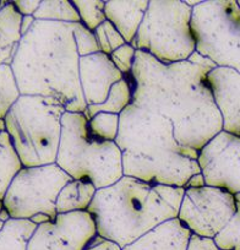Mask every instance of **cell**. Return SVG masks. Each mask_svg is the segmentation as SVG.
<instances>
[{
  "label": "cell",
  "instance_id": "1",
  "mask_svg": "<svg viewBox=\"0 0 240 250\" xmlns=\"http://www.w3.org/2000/svg\"><path fill=\"white\" fill-rule=\"evenodd\" d=\"M216 68L212 60L198 52L185 62L165 65L136 50L133 103L167 118L178 143L200 151L223 130L222 115L207 81L208 73Z\"/></svg>",
  "mask_w": 240,
  "mask_h": 250
},
{
  "label": "cell",
  "instance_id": "2",
  "mask_svg": "<svg viewBox=\"0 0 240 250\" xmlns=\"http://www.w3.org/2000/svg\"><path fill=\"white\" fill-rule=\"evenodd\" d=\"M74 26L36 20L21 38L10 66L22 96L52 97L66 112L85 113L88 105L80 83Z\"/></svg>",
  "mask_w": 240,
  "mask_h": 250
},
{
  "label": "cell",
  "instance_id": "3",
  "mask_svg": "<svg viewBox=\"0 0 240 250\" xmlns=\"http://www.w3.org/2000/svg\"><path fill=\"white\" fill-rule=\"evenodd\" d=\"M120 118L115 140L123 153L124 175L152 184L185 188L199 174V151L184 147L172 122L131 102Z\"/></svg>",
  "mask_w": 240,
  "mask_h": 250
},
{
  "label": "cell",
  "instance_id": "4",
  "mask_svg": "<svg viewBox=\"0 0 240 250\" xmlns=\"http://www.w3.org/2000/svg\"><path fill=\"white\" fill-rule=\"evenodd\" d=\"M185 188L152 184L124 175L96 193L87 212L97 234L123 249L167 221L178 218Z\"/></svg>",
  "mask_w": 240,
  "mask_h": 250
},
{
  "label": "cell",
  "instance_id": "5",
  "mask_svg": "<svg viewBox=\"0 0 240 250\" xmlns=\"http://www.w3.org/2000/svg\"><path fill=\"white\" fill-rule=\"evenodd\" d=\"M57 165L73 179L87 180L97 190L124 177L123 153L115 141L95 138L83 113L65 112Z\"/></svg>",
  "mask_w": 240,
  "mask_h": 250
},
{
  "label": "cell",
  "instance_id": "6",
  "mask_svg": "<svg viewBox=\"0 0 240 250\" xmlns=\"http://www.w3.org/2000/svg\"><path fill=\"white\" fill-rule=\"evenodd\" d=\"M65 108L43 96H20L5 117L6 133L23 167L53 165L59 151Z\"/></svg>",
  "mask_w": 240,
  "mask_h": 250
},
{
  "label": "cell",
  "instance_id": "7",
  "mask_svg": "<svg viewBox=\"0 0 240 250\" xmlns=\"http://www.w3.org/2000/svg\"><path fill=\"white\" fill-rule=\"evenodd\" d=\"M191 20L193 8L186 1L153 0L131 45L165 65L185 62L196 52Z\"/></svg>",
  "mask_w": 240,
  "mask_h": 250
},
{
  "label": "cell",
  "instance_id": "8",
  "mask_svg": "<svg viewBox=\"0 0 240 250\" xmlns=\"http://www.w3.org/2000/svg\"><path fill=\"white\" fill-rule=\"evenodd\" d=\"M196 52L217 68L240 74V8L237 1H201L191 20Z\"/></svg>",
  "mask_w": 240,
  "mask_h": 250
},
{
  "label": "cell",
  "instance_id": "9",
  "mask_svg": "<svg viewBox=\"0 0 240 250\" xmlns=\"http://www.w3.org/2000/svg\"><path fill=\"white\" fill-rule=\"evenodd\" d=\"M73 178L57 163L38 167H23L11 182L3 203L11 218L31 220L44 213L57 217V198Z\"/></svg>",
  "mask_w": 240,
  "mask_h": 250
},
{
  "label": "cell",
  "instance_id": "10",
  "mask_svg": "<svg viewBox=\"0 0 240 250\" xmlns=\"http://www.w3.org/2000/svg\"><path fill=\"white\" fill-rule=\"evenodd\" d=\"M235 195L213 187L185 189L178 218L191 234L215 239L235 213Z\"/></svg>",
  "mask_w": 240,
  "mask_h": 250
},
{
  "label": "cell",
  "instance_id": "11",
  "mask_svg": "<svg viewBox=\"0 0 240 250\" xmlns=\"http://www.w3.org/2000/svg\"><path fill=\"white\" fill-rule=\"evenodd\" d=\"M198 163L207 187L240 193V138L222 130L199 151Z\"/></svg>",
  "mask_w": 240,
  "mask_h": 250
},
{
  "label": "cell",
  "instance_id": "12",
  "mask_svg": "<svg viewBox=\"0 0 240 250\" xmlns=\"http://www.w3.org/2000/svg\"><path fill=\"white\" fill-rule=\"evenodd\" d=\"M96 235L95 220L87 211L60 213L36 228L27 250H85Z\"/></svg>",
  "mask_w": 240,
  "mask_h": 250
},
{
  "label": "cell",
  "instance_id": "13",
  "mask_svg": "<svg viewBox=\"0 0 240 250\" xmlns=\"http://www.w3.org/2000/svg\"><path fill=\"white\" fill-rule=\"evenodd\" d=\"M79 75L87 105H97L104 102L113 85L124 78L115 68L109 55L100 52L80 57Z\"/></svg>",
  "mask_w": 240,
  "mask_h": 250
},
{
  "label": "cell",
  "instance_id": "14",
  "mask_svg": "<svg viewBox=\"0 0 240 250\" xmlns=\"http://www.w3.org/2000/svg\"><path fill=\"white\" fill-rule=\"evenodd\" d=\"M216 105L222 115L223 130L240 138V74L216 68L207 75Z\"/></svg>",
  "mask_w": 240,
  "mask_h": 250
},
{
  "label": "cell",
  "instance_id": "15",
  "mask_svg": "<svg viewBox=\"0 0 240 250\" xmlns=\"http://www.w3.org/2000/svg\"><path fill=\"white\" fill-rule=\"evenodd\" d=\"M191 232L179 218L167 221L121 250H186Z\"/></svg>",
  "mask_w": 240,
  "mask_h": 250
},
{
  "label": "cell",
  "instance_id": "16",
  "mask_svg": "<svg viewBox=\"0 0 240 250\" xmlns=\"http://www.w3.org/2000/svg\"><path fill=\"white\" fill-rule=\"evenodd\" d=\"M150 1H105V18L128 44L135 40Z\"/></svg>",
  "mask_w": 240,
  "mask_h": 250
},
{
  "label": "cell",
  "instance_id": "17",
  "mask_svg": "<svg viewBox=\"0 0 240 250\" xmlns=\"http://www.w3.org/2000/svg\"><path fill=\"white\" fill-rule=\"evenodd\" d=\"M22 15L11 1L0 11V65H11L21 38Z\"/></svg>",
  "mask_w": 240,
  "mask_h": 250
},
{
  "label": "cell",
  "instance_id": "18",
  "mask_svg": "<svg viewBox=\"0 0 240 250\" xmlns=\"http://www.w3.org/2000/svg\"><path fill=\"white\" fill-rule=\"evenodd\" d=\"M97 189L87 180L71 179L61 189L57 198V213H70L87 211L95 199Z\"/></svg>",
  "mask_w": 240,
  "mask_h": 250
},
{
  "label": "cell",
  "instance_id": "19",
  "mask_svg": "<svg viewBox=\"0 0 240 250\" xmlns=\"http://www.w3.org/2000/svg\"><path fill=\"white\" fill-rule=\"evenodd\" d=\"M133 102V78L124 76L120 81L113 85L107 100L97 105H88L83 114L91 119L98 113H112L120 115Z\"/></svg>",
  "mask_w": 240,
  "mask_h": 250
},
{
  "label": "cell",
  "instance_id": "20",
  "mask_svg": "<svg viewBox=\"0 0 240 250\" xmlns=\"http://www.w3.org/2000/svg\"><path fill=\"white\" fill-rule=\"evenodd\" d=\"M22 168L23 165L9 134L6 131L0 133V200H4L11 182Z\"/></svg>",
  "mask_w": 240,
  "mask_h": 250
},
{
  "label": "cell",
  "instance_id": "21",
  "mask_svg": "<svg viewBox=\"0 0 240 250\" xmlns=\"http://www.w3.org/2000/svg\"><path fill=\"white\" fill-rule=\"evenodd\" d=\"M37 227L31 220L10 218L0 230V250H27Z\"/></svg>",
  "mask_w": 240,
  "mask_h": 250
},
{
  "label": "cell",
  "instance_id": "22",
  "mask_svg": "<svg viewBox=\"0 0 240 250\" xmlns=\"http://www.w3.org/2000/svg\"><path fill=\"white\" fill-rule=\"evenodd\" d=\"M36 20L53 21V22L81 23L80 15L73 1H42L35 13Z\"/></svg>",
  "mask_w": 240,
  "mask_h": 250
},
{
  "label": "cell",
  "instance_id": "23",
  "mask_svg": "<svg viewBox=\"0 0 240 250\" xmlns=\"http://www.w3.org/2000/svg\"><path fill=\"white\" fill-rule=\"evenodd\" d=\"M21 93L10 65H0V119H5Z\"/></svg>",
  "mask_w": 240,
  "mask_h": 250
},
{
  "label": "cell",
  "instance_id": "24",
  "mask_svg": "<svg viewBox=\"0 0 240 250\" xmlns=\"http://www.w3.org/2000/svg\"><path fill=\"white\" fill-rule=\"evenodd\" d=\"M120 118L112 113H98L88 119V128L95 138L104 141H115L119 134Z\"/></svg>",
  "mask_w": 240,
  "mask_h": 250
},
{
  "label": "cell",
  "instance_id": "25",
  "mask_svg": "<svg viewBox=\"0 0 240 250\" xmlns=\"http://www.w3.org/2000/svg\"><path fill=\"white\" fill-rule=\"evenodd\" d=\"M237 210L228 225L215 238L216 244L222 250H240V193L235 195Z\"/></svg>",
  "mask_w": 240,
  "mask_h": 250
},
{
  "label": "cell",
  "instance_id": "26",
  "mask_svg": "<svg viewBox=\"0 0 240 250\" xmlns=\"http://www.w3.org/2000/svg\"><path fill=\"white\" fill-rule=\"evenodd\" d=\"M74 6L80 15L81 23L91 31H95L98 26L102 25L105 18L104 8L105 1H81L75 0L73 1Z\"/></svg>",
  "mask_w": 240,
  "mask_h": 250
},
{
  "label": "cell",
  "instance_id": "27",
  "mask_svg": "<svg viewBox=\"0 0 240 250\" xmlns=\"http://www.w3.org/2000/svg\"><path fill=\"white\" fill-rule=\"evenodd\" d=\"M93 33H95L96 40H97L100 52L104 53V54L109 55V57L114 50L126 44L123 36L120 35L119 31L108 20H105L102 25L98 26L93 31Z\"/></svg>",
  "mask_w": 240,
  "mask_h": 250
},
{
  "label": "cell",
  "instance_id": "28",
  "mask_svg": "<svg viewBox=\"0 0 240 250\" xmlns=\"http://www.w3.org/2000/svg\"><path fill=\"white\" fill-rule=\"evenodd\" d=\"M74 38H75L76 48H78V53L80 57H86V55L100 52V47H98L93 31L88 30L82 23H75Z\"/></svg>",
  "mask_w": 240,
  "mask_h": 250
},
{
  "label": "cell",
  "instance_id": "29",
  "mask_svg": "<svg viewBox=\"0 0 240 250\" xmlns=\"http://www.w3.org/2000/svg\"><path fill=\"white\" fill-rule=\"evenodd\" d=\"M136 49L131 44H124L110 54L113 64L124 76L131 75L135 64Z\"/></svg>",
  "mask_w": 240,
  "mask_h": 250
},
{
  "label": "cell",
  "instance_id": "30",
  "mask_svg": "<svg viewBox=\"0 0 240 250\" xmlns=\"http://www.w3.org/2000/svg\"><path fill=\"white\" fill-rule=\"evenodd\" d=\"M186 250H222L216 244L215 239L212 238L199 237V235L191 234L189 240L188 249Z\"/></svg>",
  "mask_w": 240,
  "mask_h": 250
},
{
  "label": "cell",
  "instance_id": "31",
  "mask_svg": "<svg viewBox=\"0 0 240 250\" xmlns=\"http://www.w3.org/2000/svg\"><path fill=\"white\" fill-rule=\"evenodd\" d=\"M85 250H121V248L113 240L105 239L97 234L85 248Z\"/></svg>",
  "mask_w": 240,
  "mask_h": 250
},
{
  "label": "cell",
  "instance_id": "32",
  "mask_svg": "<svg viewBox=\"0 0 240 250\" xmlns=\"http://www.w3.org/2000/svg\"><path fill=\"white\" fill-rule=\"evenodd\" d=\"M18 13L22 16H33L42 1H11Z\"/></svg>",
  "mask_w": 240,
  "mask_h": 250
},
{
  "label": "cell",
  "instance_id": "33",
  "mask_svg": "<svg viewBox=\"0 0 240 250\" xmlns=\"http://www.w3.org/2000/svg\"><path fill=\"white\" fill-rule=\"evenodd\" d=\"M203 187H206L205 178H203V175L201 174V173H199V174L193 175V177L189 179L185 189H200V188Z\"/></svg>",
  "mask_w": 240,
  "mask_h": 250
},
{
  "label": "cell",
  "instance_id": "34",
  "mask_svg": "<svg viewBox=\"0 0 240 250\" xmlns=\"http://www.w3.org/2000/svg\"><path fill=\"white\" fill-rule=\"evenodd\" d=\"M36 19L33 16H22V20H21V36H25L28 31L32 28L33 23H35Z\"/></svg>",
  "mask_w": 240,
  "mask_h": 250
},
{
  "label": "cell",
  "instance_id": "35",
  "mask_svg": "<svg viewBox=\"0 0 240 250\" xmlns=\"http://www.w3.org/2000/svg\"><path fill=\"white\" fill-rule=\"evenodd\" d=\"M31 221H32L36 226H40V225H44V223L50 222V221L53 220L49 217V216L44 215V213H37V215H35L32 218H31Z\"/></svg>",
  "mask_w": 240,
  "mask_h": 250
},
{
  "label": "cell",
  "instance_id": "36",
  "mask_svg": "<svg viewBox=\"0 0 240 250\" xmlns=\"http://www.w3.org/2000/svg\"><path fill=\"white\" fill-rule=\"evenodd\" d=\"M6 131V125H5V119H0V133Z\"/></svg>",
  "mask_w": 240,
  "mask_h": 250
},
{
  "label": "cell",
  "instance_id": "37",
  "mask_svg": "<svg viewBox=\"0 0 240 250\" xmlns=\"http://www.w3.org/2000/svg\"><path fill=\"white\" fill-rule=\"evenodd\" d=\"M8 4H9V1H1V0H0V11L3 10V9L8 5Z\"/></svg>",
  "mask_w": 240,
  "mask_h": 250
},
{
  "label": "cell",
  "instance_id": "38",
  "mask_svg": "<svg viewBox=\"0 0 240 250\" xmlns=\"http://www.w3.org/2000/svg\"><path fill=\"white\" fill-rule=\"evenodd\" d=\"M4 208H5V206H4V203H3V200H0V213L3 212V210Z\"/></svg>",
  "mask_w": 240,
  "mask_h": 250
},
{
  "label": "cell",
  "instance_id": "39",
  "mask_svg": "<svg viewBox=\"0 0 240 250\" xmlns=\"http://www.w3.org/2000/svg\"><path fill=\"white\" fill-rule=\"evenodd\" d=\"M4 225H5V223L3 222V221H0V230L3 229V227H4Z\"/></svg>",
  "mask_w": 240,
  "mask_h": 250
}]
</instances>
